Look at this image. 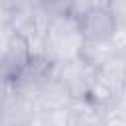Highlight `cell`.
<instances>
[{
	"label": "cell",
	"instance_id": "6da1fadb",
	"mask_svg": "<svg viewBox=\"0 0 126 126\" xmlns=\"http://www.w3.org/2000/svg\"><path fill=\"white\" fill-rule=\"evenodd\" d=\"M83 35L79 30L77 16L65 14L49 20L45 30V57L51 63L73 59L83 49Z\"/></svg>",
	"mask_w": 126,
	"mask_h": 126
},
{
	"label": "cell",
	"instance_id": "7a4b0ae2",
	"mask_svg": "<svg viewBox=\"0 0 126 126\" xmlns=\"http://www.w3.org/2000/svg\"><path fill=\"white\" fill-rule=\"evenodd\" d=\"M51 75L65 85L73 98H87L96 77V67H93L89 61L77 55L67 61L51 63Z\"/></svg>",
	"mask_w": 126,
	"mask_h": 126
},
{
	"label": "cell",
	"instance_id": "3957f363",
	"mask_svg": "<svg viewBox=\"0 0 126 126\" xmlns=\"http://www.w3.org/2000/svg\"><path fill=\"white\" fill-rule=\"evenodd\" d=\"M77 22L85 43H108L118 32V24L104 4H93L77 16Z\"/></svg>",
	"mask_w": 126,
	"mask_h": 126
},
{
	"label": "cell",
	"instance_id": "277c9868",
	"mask_svg": "<svg viewBox=\"0 0 126 126\" xmlns=\"http://www.w3.org/2000/svg\"><path fill=\"white\" fill-rule=\"evenodd\" d=\"M32 61V51H30V43L26 37H22L20 33L14 35V39L10 41V45L6 47V51L0 55V75L6 81H14Z\"/></svg>",
	"mask_w": 126,
	"mask_h": 126
},
{
	"label": "cell",
	"instance_id": "5b68a950",
	"mask_svg": "<svg viewBox=\"0 0 126 126\" xmlns=\"http://www.w3.org/2000/svg\"><path fill=\"white\" fill-rule=\"evenodd\" d=\"M14 35H16V30L12 28V24L10 22H2L0 24V55L6 51V47L10 45Z\"/></svg>",
	"mask_w": 126,
	"mask_h": 126
},
{
	"label": "cell",
	"instance_id": "8992f818",
	"mask_svg": "<svg viewBox=\"0 0 126 126\" xmlns=\"http://www.w3.org/2000/svg\"><path fill=\"white\" fill-rule=\"evenodd\" d=\"M93 2H94V4H104V6H108L112 0H93Z\"/></svg>",
	"mask_w": 126,
	"mask_h": 126
},
{
	"label": "cell",
	"instance_id": "52a82bcc",
	"mask_svg": "<svg viewBox=\"0 0 126 126\" xmlns=\"http://www.w3.org/2000/svg\"><path fill=\"white\" fill-rule=\"evenodd\" d=\"M0 4H6V0H0Z\"/></svg>",
	"mask_w": 126,
	"mask_h": 126
}]
</instances>
